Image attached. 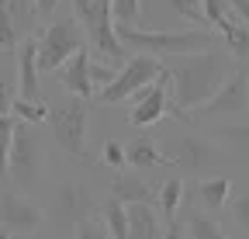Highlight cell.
<instances>
[{
    "label": "cell",
    "instance_id": "1",
    "mask_svg": "<svg viewBox=\"0 0 249 239\" xmlns=\"http://www.w3.org/2000/svg\"><path fill=\"white\" fill-rule=\"evenodd\" d=\"M166 76H170V91H173V108L170 114L180 118V122H194L191 111L201 108L218 87L229 80L232 66V55L229 52H218V49H201V52H183V55H170Z\"/></svg>",
    "mask_w": 249,
    "mask_h": 239
},
{
    "label": "cell",
    "instance_id": "2",
    "mask_svg": "<svg viewBox=\"0 0 249 239\" xmlns=\"http://www.w3.org/2000/svg\"><path fill=\"white\" fill-rule=\"evenodd\" d=\"M114 28H118V38L124 42L128 52H145L156 59L201 52V49L218 45L211 28H191V32H149V28H132V24H114Z\"/></svg>",
    "mask_w": 249,
    "mask_h": 239
},
{
    "label": "cell",
    "instance_id": "3",
    "mask_svg": "<svg viewBox=\"0 0 249 239\" xmlns=\"http://www.w3.org/2000/svg\"><path fill=\"white\" fill-rule=\"evenodd\" d=\"M73 18L83 24V35H87L90 49L104 63H111L118 70L128 63V49L118 38V28L111 18V0H73Z\"/></svg>",
    "mask_w": 249,
    "mask_h": 239
},
{
    "label": "cell",
    "instance_id": "4",
    "mask_svg": "<svg viewBox=\"0 0 249 239\" xmlns=\"http://www.w3.org/2000/svg\"><path fill=\"white\" fill-rule=\"evenodd\" d=\"M87 118H90V101L76 97V94L52 104L49 118H45L49 129H52V139L59 142L62 153H70L73 160L87 156Z\"/></svg>",
    "mask_w": 249,
    "mask_h": 239
},
{
    "label": "cell",
    "instance_id": "5",
    "mask_svg": "<svg viewBox=\"0 0 249 239\" xmlns=\"http://www.w3.org/2000/svg\"><path fill=\"white\" fill-rule=\"evenodd\" d=\"M83 42H87V35H83V24H76V18L49 21L38 35V70L55 73L76 49H83Z\"/></svg>",
    "mask_w": 249,
    "mask_h": 239
},
{
    "label": "cell",
    "instance_id": "6",
    "mask_svg": "<svg viewBox=\"0 0 249 239\" xmlns=\"http://www.w3.org/2000/svg\"><path fill=\"white\" fill-rule=\"evenodd\" d=\"M163 73V59H156V55H145V52H135L128 63H124L114 80L107 87H101L97 91V101L104 104H118V101H128L135 91H142V87H149L152 80H160Z\"/></svg>",
    "mask_w": 249,
    "mask_h": 239
},
{
    "label": "cell",
    "instance_id": "7",
    "mask_svg": "<svg viewBox=\"0 0 249 239\" xmlns=\"http://www.w3.org/2000/svg\"><path fill=\"white\" fill-rule=\"evenodd\" d=\"M38 173H42V139L35 135V125L18 122L7 156V177L18 187H31L38 181Z\"/></svg>",
    "mask_w": 249,
    "mask_h": 239
},
{
    "label": "cell",
    "instance_id": "8",
    "mask_svg": "<svg viewBox=\"0 0 249 239\" xmlns=\"http://www.w3.org/2000/svg\"><path fill=\"white\" fill-rule=\"evenodd\" d=\"M239 111H249V63H239L229 80L218 87V91L191 111L194 122H208V118H218V114H239Z\"/></svg>",
    "mask_w": 249,
    "mask_h": 239
},
{
    "label": "cell",
    "instance_id": "9",
    "mask_svg": "<svg viewBox=\"0 0 249 239\" xmlns=\"http://www.w3.org/2000/svg\"><path fill=\"white\" fill-rule=\"evenodd\" d=\"M166 83H170V76H166V66H163V73H160V80H152L149 87H142V91H135L128 101H132V111H128V122L135 125V129H149V125H156V122H163V118L170 114V94H166Z\"/></svg>",
    "mask_w": 249,
    "mask_h": 239
},
{
    "label": "cell",
    "instance_id": "10",
    "mask_svg": "<svg viewBox=\"0 0 249 239\" xmlns=\"http://www.w3.org/2000/svg\"><path fill=\"white\" fill-rule=\"evenodd\" d=\"M93 215V198L87 191V184L80 181H62L55 191V204H52V219L62 229H76L83 219Z\"/></svg>",
    "mask_w": 249,
    "mask_h": 239
},
{
    "label": "cell",
    "instance_id": "11",
    "mask_svg": "<svg viewBox=\"0 0 249 239\" xmlns=\"http://www.w3.org/2000/svg\"><path fill=\"white\" fill-rule=\"evenodd\" d=\"M42 222H45V212L38 204H31L24 194H14V191L0 194V229L14 236H28V232H38Z\"/></svg>",
    "mask_w": 249,
    "mask_h": 239
},
{
    "label": "cell",
    "instance_id": "12",
    "mask_svg": "<svg viewBox=\"0 0 249 239\" xmlns=\"http://www.w3.org/2000/svg\"><path fill=\"white\" fill-rule=\"evenodd\" d=\"M173 163L191 173H201V170H211L222 163V149L204 135H180L173 146Z\"/></svg>",
    "mask_w": 249,
    "mask_h": 239
},
{
    "label": "cell",
    "instance_id": "13",
    "mask_svg": "<svg viewBox=\"0 0 249 239\" xmlns=\"http://www.w3.org/2000/svg\"><path fill=\"white\" fill-rule=\"evenodd\" d=\"M55 73H59V83H62L66 94H76V97H87V101L97 94V87H93V80H90V52H87V45L76 49Z\"/></svg>",
    "mask_w": 249,
    "mask_h": 239
},
{
    "label": "cell",
    "instance_id": "14",
    "mask_svg": "<svg viewBox=\"0 0 249 239\" xmlns=\"http://www.w3.org/2000/svg\"><path fill=\"white\" fill-rule=\"evenodd\" d=\"M38 73H42V70H38V38L18 42V87H21V97L42 101Z\"/></svg>",
    "mask_w": 249,
    "mask_h": 239
},
{
    "label": "cell",
    "instance_id": "15",
    "mask_svg": "<svg viewBox=\"0 0 249 239\" xmlns=\"http://www.w3.org/2000/svg\"><path fill=\"white\" fill-rule=\"evenodd\" d=\"M107 191H111V198H118L124 204H156V187L132 173H118Z\"/></svg>",
    "mask_w": 249,
    "mask_h": 239
},
{
    "label": "cell",
    "instance_id": "16",
    "mask_svg": "<svg viewBox=\"0 0 249 239\" xmlns=\"http://www.w3.org/2000/svg\"><path fill=\"white\" fill-rule=\"evenodd\" d=\"M128 239H163L152 204H128Z\"/></svg>",
    "mask_w": 249,
    "mask_h": 239
},
{
    "label": "cell",
    "instance_id": "17",
    "mask_svg": "<svg viewBox=\"0 0 249 239\" xmlns=\"http://www.w3.org/2000/svg\"><path fill=\"white\" fill-rule=\"evenodd\" d=\"M124 160H128L132 166H139V170H152V166L170 163V156H166L163 149L149 139V135H139L132 146H124Z\"/></svg>",
    "mask_w": 249,
    "mask_h": 239
},
{
    "label": "cell",
    "instance_id": "18",
    "mask_svg": "<svg viewBox=\"0 0 249 239\" xmlns=\"http://www.w3.org/2000/svg\"><path fill=\"white\" fill-rule=\"evenodd\" d=\"M218 35H222L225 52H229L232 59H239V63H249V24H246L242 18L229 21V24H225Z\"/></svg>",
    "mask_w": 249,
    "mask_h": 239
},
{
    "label": "cell",
    "instance_id": "19",
    "mask_svg": "<svg viewBox=\"0 0 249 239\" xmlns=\"http://www.w3.org/2000/svg\"><path fill=\"white\" fill-rule=\"evenodd\" d=\"M229 191H232V181L229 177H204V181H197V187H194V194H197V201L204 204V208H225V201H229Z\"/></svg>",
    "mask_w": 249,
    "mask_h": 239
},
{
    "label": "cell",
    "instance_id": "20",
    "mask_svg": "<svg viewBox=\"0 0 249 239\" xmlns=\"http://www.w3.org/2000/svg\"><path fill=\"white\" fill-rule=\"evenodd\" d=\"M101 222L107 225L111 239H128V204L107 194V201L101 204Z\"/></svg>",
    "mask_w": 249,
    "mask_h": 239
},
{
    "label": "cell",
    "instance_id": "21",
    "mask_svg": "<svg viewBox=\"0 0 249 239\" xmlns=\"http://www.w3.org/2000/svg\"><path fill=\"white\" fill-rule=\"evenodd\" d=\"M183 194H187V191H183V181H180V177H170V181H163V187L156 191V201H160V212H163V219H166V222H173V219H177Z\"/></svg>",
    "mask_w": 249,
    "mask_h": 239
},
{
    "label": "cell",
    "instance_id": "22",
    "mask_svg": "<svg viewBox=\"0 0 249 239\" xmlns=\"http://www.w3.org/2000/svg\"><path fill=\"white\" fill-rule=\"evenodd\" d=\"M18 122H28V125H42L49 118V104L45 101H28V97H14V111H11Z\"/></svg>",
    "mask_w": 249,
    "mask_h": 239
},
{
    "label": "cell",
    "instance_id": "23",
    "mask_svg": "<svg viewBox=\"0 0 249 239\" xmlns=\"http://www.w3.org/2000/svg\"><path fill=\"white\" fill-rule=\"evenodd\" d=\"M204 4V18H208V28H214V32H222V28L229 24V21H235L239 14L232 11V4L229 0H201Z\"/></svg>",
    "mask_w": 249,
    "mask_h": 239
},
{
    "label": "cell",
    "instance_id": "24",
    "mask_svg": "<svg viewBox=\"0 0 249 239\" xmlns=\"http://www.w3.org/2000/svg\"><path fill=\"white\" fill-rule=\"evenodd\" d=\"M111 18L114 24H142V0H111Z\"/></svg>",
    "mask_w": 249,
    "mask_h": 239
},
{
    "label": "cell",
    "instance_id": "25",
    "mask_svg": "<svg viewBox=\"0 0 249 239\" xmlns=\"http://www.w3.org/2000/svg\"><path fill=\"white\" fill-rule=\"evenodd\" d=\"M187 236H191V239H229L222 229H218V222H211L208 215H191V219H187Z\"/></svg>",
    "mask_w": 249,
    "mask_h": 239
},
{
    "label": "cell",
    "instance_id": "26",
    "mask_svg": "<svg viewBox=\"0 0 249 239\" xmlns=\"http://www.w3.org/2000/svg\"><path fill=\"white\" fill-rule=\"evenodd\" d=\"M14 114H0V181L7 177V156H11V142H14Z\"/></svg>",
    "mask_w": 249,
    "mask_h": 239
},
{
    "label": "cell",
    "instance_id": "27",
    "mask_svg": "<svg viewBox=\"0 0 249 239\" xmlns=\"http://www.w3.org/2000/svg\"><path fill=\"white\" fill-rule=\"evenodd\" d=\"M163 4H170L183 21H191L197 28H208V18H204V4H201V0H163Z\"/></svg>",
    "mask_w": 249,
    "mask_h": 239
},
{
    "label": "cell",
    "instance_id": "28",
    "mask_svg": "<svg viewBox=\"0 0 249 239\" xmlns=\"http://www.w3.org/2000/svg\"><path fill=\"white\" fill-rule=\"evenodd\" d=\"M211 135H218L222 142H229V146L242 149V153L249 156V125H222V129H214Z\"/></svg>",
    "mask_w": 249,
    "mask_h": 239
},
{
    "label": "cell",
    "instance_id": "29",
    "mask_svg": "<svg viewBox=\"0 0 249 239\" xmlns=\"http://www.w3.org/2000/svg\"><path fill=\"white\" fill-rule=\"evenodd\" d=\"M101 163H104V166H111V170L128 166V160H124V146H121V142H114V139H107V142L101 146Z\"/></svg>",
    "mask_w": 249,
    "mask_h": 239
},
{
    "label": "cell",
    "instance_id": "30",
    "mask_svg": "<svg viewBox=\"0 0 249 239\" xmlns=\"http://www.w3.org/2000/svg\"><path fill=\"white\" fill-rule=\"evenodd\" d=\"M73 239H111V232H107V225L104 222H97V219H83L76 229H73Z\"/></svg>",
    "mask_w": 249,
    "mask_h": 239
},
{
    "label": "cell",
    "instance_id": "31",
    "mask_svg": "<svg viewBox=\"0 0 249 239\" xmlns=\"http://www.w3.org/2000/svg\"><path fill=\"white\" fill-rule=\"evenodd\" d=\"M232 219H235V225L249 236V187H246V191L232 201Z\"/></svg>",
    "mask_w": 249,
    "mask_h": 239
},
{
    "label": "cell",
    "instance_id": "32",
    "mask_svg": "<svg viewBox=\"0 0 249 239\" xmlns=\"http://www.w3.org/2000/svg\"><path fill=\"white\" fill-rule=\"evenodd\" d=\"M114 73H118V66L104 63V59H101V63H93V59H90V80H93V87H97V91L114 80Z\"/></svg>",
    "mask_w": 249,
    "mask_h": 239
},
{
    "label": "cell",
    "instance_id": "33",
    "mask_svg": "<svg viewBox=\"0 0 249 239\" xmlns=\"http://www.w3.org/2000/svg\"><path fill=\"white\" fill-rule=\"evenodd\" d=\"M14 80L4 73V70H0V114H11L14 111Z\"/></svg>",
    "mask_w": 249,
    "mask_h": 239
},
{
    "label": "cell",
    "instance_id": "34",
    "mask_svg": "<svg viewBox=\"0 0 249 239\" xmlns=\"http://www.w3.org/2000/svg\"><path fill=\"white\" fill-rule=\"evenodd\" d=\"M31 7H35V18L49 21V18L59 11V0H31Z\"/></svg>",
    "mask_w": 249,
    "mask_h": 239
},
{
    "label": "cell",
    "instance_id": "35",
    "mask_svg": "<svg viewBox=\"0 0 249 239\" xmlns=\"http://www.w3.org/2000/svg\"><path fill=\"white\" fill-rule=\"evenodd\" d=\"M229 4H232V11H235V14L249 24V0H229Z\"/></svg>",
    "mask_w": 249,
    "mask_h": 239
},
{
    "label": "cell",
    "instance_id": "36",
    "mask_svg": "<svg viewBox=\"0 0 249 239\" xmlns=\"http://www.w3.org/2000/svg\"><path fill=\"white\" fill-rule=\"evenodd\" d=\"M163 239H183V225H180V222L173 219V222H170V229L163 232Z\"/></svg>",
    "mask_w": 249,
    "mask_h": 239
},
{
    "label": "cell",
    "instance_id": "37",
    "mask_svg": "<svg viewBox=\"0 0 249 239\" xmlns=\"http://www.w3.org/2000/svg\"><path fill=\"white\" fill-rule=\"evenodd\" d=\"M0 239H11V232H7V229H0Z\"/></svg>",
    "mask_w": 249,
    "mask_h": 239
}]
</instances>
